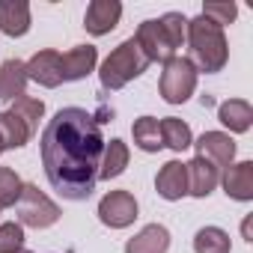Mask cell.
Listing matches in <instances>:
<instances>
[{
    "label": "cell",
    "mask_w": 253,
    "mask_h": 253,
    "mask_svg": "<svg viewBox=\"0 0 253 253\" xmlns=\"http://www.w3.org/2000/svg\"><path fill=\"white\" fill-rule=\"evenodd\" d=\"M42 167L51 188L72 203L92 197L98 182V164L104 152L101 125L84 107H63L48 119L42 140Z\"/></svg>",
    "instance_id": "1"
},
{
    "label": "cell",
    "mask_w": 253,
    "mask_h": 253,
    "mask_svg": "<svg viewBox=\"0 0 253 253\" xmlns=\"http://www.w3.org/2000/svg\"><path fill=\"white\" fill-rule=\"evenodd\" d=\"M185 42L191 48V63L197 72H206V75H214L226 66L229 60V45H226V36H223V27L211 24L209 18H194L188 21V33H185Z\"/></svg>",
    "instance_id": "2"
},
{
    "label": "cell",
    "mask_w": 253,
    "mask_h": 253,
    "mask_svg": "<svg viewBox=\"0 0 253 253\" xmlns=\"http://www.w3.org/2000/svg\"><path fill=\"white\" fill-rule=\"evenodd\" d=\"M146 69H149V60L143 57V51L137 48V42H134V36H131V39H125L119 48H113V51L104 57V63H101V69H98L101 89L116 92V89H122L125 84H131L134 78H140Z\"/></svg>",
    "instance_id": "3"
},
{
    "label": "cell",
    "mask_w": 253,
    "mask_h": 253,
    "mask_svg": "<svg viewBox=\"0 0 253 253\" xmlns=\"http://www.w3.org/2000/svg\"><path fill=\"white\" fill-rule=\"evenodd\" d=\"M197 89V69L188 57H170L164 63L158 92L167 104H185Z\"/></svg>",
    "instance_id": "4"
},
{
    "label": "cell",
    "mask_w": 253,
    "mask_h": 253,
    "mask_svg": "<svg viewBox=\"0 0 253 253\" xmlns=\"http://www.w3.org/2000/svg\"><path fill=\"white\" fill-rule=\"evenodd\" d=\"M18 211V223L21 226H33V229H48L60 220V206L54 200H48L36 185H24L21 197L15 203Z\"/></svg>",
    "instance_id": "5"
},
{
    "label": "cell",
    "mask_w": 253,
    "mask_h": 253,
    "mask_svg": "<svg viewBox=\"0 0 253 253\" xmlns=\"http://www.w3.org/2000/svg\"><path fill=\"white\" fill-rule=\"evenodd\" d=\"M134 42H137V48L143 51V57H146L149 63H167L170 57H176V48H173V42H170V36H167L164 24H161L158 18L143 21V24L137 27Z\"/></svg>",
    "instance_id": "6"
},
{
    "label": "cell",
    "mask_w": 253,
    "mask_h": 253,
    "mask_svg": "<svg viewBox=\"0 0 253 253\" xmlns=\"http://www.w3.org/2000/svg\"><path fill=\"white\" fill-rule=\"evenodd\" d=\"M98 217L110 229H125L128 223H134V217H137V200H134V194L131 191H110L98 203Z\"/></svg>",
    "instance_id": "7"
},
{
    "label": "cell",
    "mask_w": 253,
    "mask_h": 253,
    "mask_svg": "<svg viewBox=\"0 0 253 253\" xmlns=\"http://www.w3.org/2000/svg\"><path fill=\"white\" fill-rule=\"evenodd\" d=\"M24 72H27V81H36L39 86H60L63 84V72H60V51H39L30 57V63H24Z\"/></svg>",
    "instance_id": "8"
},
{
    "label": "cell",
    "mask_w": 253,
    "mask_h": 253,
    "mask_svg": "<svg viewBox=\"0 0 253 253\" xmlns=\"http://www.w3.org/2000/svg\"><path fill=\"white\" fill-rule=\"evenodd\" d=\"M194 149H197V158L211 161L217 170H220V167H229L232 158H235V143H232V137L223 134V131H206V134L194 143Z\"/></svg>",
    "instance_id": "9"
},
{
    "label": "cell",
    "mask_w": 253,
    "mask_h": 253,
    "mask_svg": "<svg viewBox=\"0 0 253 253\" xmlns=\"http://www.w3.org/2000/svg\"><path fill=\"white\" fill-rule=\"evenodd\" d=\"M119 18H122V3L119 0H92L86 6V15H84V27L92 36H104L119 24Z\"/></svg>",
    "instance_id": "10"
},
{
    "label": "cell",
    "mask_w": 253,
    "mask_h": 253,
    "mask_svg": "<svg viewBox=\"0 0 253 253\" xmlns=\"http://www.w3.org/2000/svg\"><path fill=\"white\" fill-rule=\"evenodd\" d=\"M155 191H158V197H164L170 203L188 197V170H185V164L182 161H167L155 176Z\"/></svg>",
    "instance_id": "11"
},
{
    "label": "cell",
    "mask_w": 253,
    "mask_h": 253,
    "mask_svg": "<svg viewBox=\"0 0 253 253\" xmlns=\"http://www.w3.org/2000/svg\"><path fill=\"white\" fill-rule=\"evenodd\" d=\"M98 63V51L92 45H78L66 54H60V72L63 81H84Z\"/></svg>",
    "instance_id": "12"
},
{
    "label": "cell",
    "mask_w": 253,
    "mask_h": 253,
    "mask_svg": "<svg viewBox=\"0 0 253 253\" xmlns=\"http://www.w3.org/2000/svg\"><path fill=\"white\" fill-rule=\"evenodd\" d=\"M185 170H188V194L197 197V200L209 197V194L217 188V182H220V170H217L211 161H206V158L188 161Z\"/></svg>",
    "instance_id": "13"
},
{
    "label": "cell",
    "mask_w": 253,
    "mask_h": 253,
    "mask_svg": "<svg viewBox=\"0 0 253 253\" xmlns=\"http://www.w3.org/2000/svg\"><path fill=\"white\" fill-rule=\"evenodd\" d=\"M220 182H223V191H226L229 200L250 203V200H253V161L229 164Z\"/></svg>",
    "instance_id": "14"
},
{
    "label": "cell",
    "mask_w": 253,
    "mask_h": 253,
    "mask_svg": "<svg viewBox=\"0 0 253 253\" xmlns=\"http://www.w3.org/2000/svg\"><path fill=\"white\" fill-rule=\"evenodd\" d=\"M170 250V232L161 223H149L143 226L134 238H128L125 253H167Z\"/></svg>",
    "instance_id": "15"
},
{
    "label": "cell",
    "mask_w": 253,
    "mask_h": 253,
    "mask_svg": "<svg viewBox=\"0 0 253 253\" xmlns=\"http://www.w3.org/2000/svg\"><path fill=\"white\" fill-rule=\"evenodd\" d=\"M0 30L6 36H24L30 30V6L24 0H0Z\"/></svg>",
    "instance_id": "16"
},
{
    "label": "cell",
    "mask_w": 253,
    "mask_h": 253,
    "mask_svg": "<svg viewBox=\"0 0 253 253\" xmlns=\"http://www.w3.org/2000/svg\"><path fill=\"white\" fill-rule=\"evenodd\" d=\"M27 89V72L21 60H6L0 66V98L3 101H15L21 98Z\"/></svg>",
    "instance_id": "17"
},
{
    "label": "cell",
    "mask_w": 253,
    "mask_h": 253,
    "mask_svg": "<svg viewBox=\"0 0 253 253\" xmlns=\"http://www.w3.org/2000/svg\"><path fill=\"white\" fill-rule=\"evenodd\" d=\"M128 146H125L119 137L104 140V152H101V164H98V179H116L125 167H128Z\"/></svg>",
    "instance_id": "18"
},
{
    "label": "cell",
    "mask_w": 253,
    "mask_h": 253,
    "mask_svg": "<svg viewBox=\"0 0 253 253\" xmlns=\"http://www.w3.org/2000/svg\"><path fill=\"white\" fill-rule=\"evenodd\" d=\"M217 119L226 125L229 131L235 134H244L250 128V122H253V107L244 101V98H229L217 107Z\"/></svg>",
    "instance_id": "19"
},
{
    "label": "cell",
    "mask_w": 253,
    "mask_h": 253,
    "mask_svg": "<svg viewBox=\"0 0 253 253\" xmlns=\"http://www.w3.org/2000/svg\"><path fill=\"white\" fill-rule=\"evenodd\" d=\"M30 137H33V131L24 125V119L18 113H12V110L0 113V140H3L6 149H21Z\"/></svg>",
    "instance_id": "20"
},
{
    "label": "cell",
    "mask_w": 253,
    "mask_h": 253,
    "mask_svg": "<svg viewBox=\"0 0 253 253\" xmlns=\"http://www.w3.org/2000/svg\"><path fill=\"white\" fill-rule=\"evenodd\" d=\"M131 134H134V146L143 149V152H158V149H164L161 125H158L155 116H140V119L131 125Z\"/></svg>",
    "instance_id": "21"
},
{
    "label": "cell",
    "mask_w": 253,
    "mask_h": 253,
    "mask_svg": "<svg viewBox=\"0 0 253 253\" xmlns=\"http://www.w3.org/2000/svg\"><path fill=\"white\" fill-rule=\"evenodd\" d=\"M158 125H161V140H164V146H170L173 152H182V149L194 146V134H191V125L188 122H182L176 116H167Z\"/></svg>",
    "instance_id": "22"
},
{
    "label": "cell",
    "mask_w": 253,
    "mask_h": 253,
    "mask_svg": "<svg viewBox=\"0 0 253 253\" xmlns=\"http://www.w3.org/2000/svg\"><path fill=\"white\" fill-rule=\"evenodd\" d=\"M194 250L197 253H229V235L220 226H203L194 235Z\"/></svg>",
    "instance_id": "23"
},
{
    "label": "cell",
    "mask_w": 253,
    "mask_h": 253,
    "mask_svg": "<svg viewBox=\"0 0 253 253\" xmlns=\"http://www.w3.org/2000/svg\"><path fill=\"white\" fill-rule=\"evenodd\" d=\"M12 113H18L21 119H24V125L36 134V128H39V119L45 116V104L39 101V98H30V95H21V98H15L12 101V107H9Z\"/></svg>",
    "instance_id": "24"
},
{
    "label": "cell",
    "mask_w": 253,
    "mask_h": 253,
    "mask_svg": "<svg viewBox=\"0 0 253 253\" xmlns=\"http://www.w3.org/2000/svg\"><path fill=\"white\" fill-rule=\"evenodd\" d=\"M24 182L18 179V173L12 167H0V209H9L18 203Z\"/></svg>",
    "instance_id": "25"
},
{
    "label": "cell",
    "mask_w": 253,
    "mask_h": 253,
    "mask_svg": "<svg viewBox=\"0 0 253 253\" xmlns=\"http://www.w3.org/2000/svg\"><path fill=\"white\" fill-rule=\"evenodd\" d=\"M158 21L164 24V30H167V36H170L173 48L179 51V48L185 45V33H188V18H185L182 12H167V15H161Z\"/></svg>",
    "instance_id": "26"
},
{
    "label": "cell",
    "mask_w": 253,
    "mask_h": 253,
    "mask_svg": "<svg viewBox=\"0 0 253 253\" xmlns=\"http://www.w3.org/2000/svg\"><path fill=\"white\" fill-rule=\"evenodd\" d=\"M24 250V226L21 223H0V253Z\"/></svg>",
    "instance_id": "27"
},
{
    "label": "cell",
    "mask_w": 253,
    "mask_h": 253,
    "mask_svg": "<svg viewBox=\"0 0 253 253\" xmlns=\"http://www.w3.org/2000/svg\"><path fill=\"white\" fill-rule=\"evenodd\" d=\"M235 15H238V9H235V3H206L203 6V18H209L211 24H217V27H223V24H229V21H235Z\"/></svg>",
    "instance_id": "28"
},
{
    "label": "cell",
    "mask_w": 253,
    "mask_h": 253,
    "mask_svg": "<svg viewBox=\"0 0 253 253\" xmlns=\"http://www.w3.org/2000/svg\"><path fill=\"white\" fill-rule=\"evenodd\" d=\"M0 152H6V146H3V140H0Z\"/></svg>",
    "instance_id": "29"
},
{
    "label": "cell",
    "mask_w": 253,
    "mask_h": 253,
    "mask_svg": "<svg viewBox=\"0 0 253 253\" xmlns=\"http://www.w3.org/2000/svg\"><path fill=\"white\" fill-rule=\"evenodd\" d=\"M18 253H30V250H18Z\"/></svg>",
    "instance_id": "30"
}]
</instances>
